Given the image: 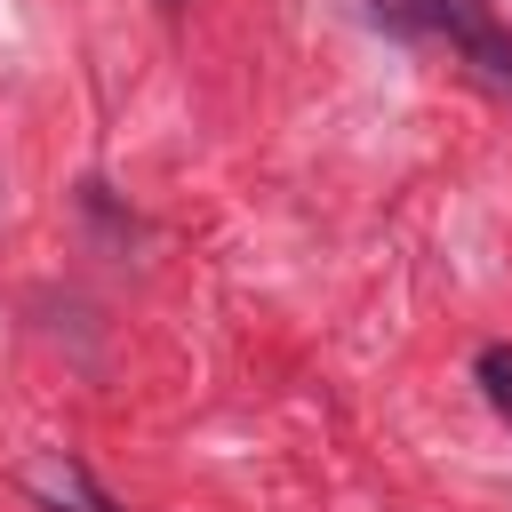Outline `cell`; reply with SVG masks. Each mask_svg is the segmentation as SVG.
<instances>
[{
    "mask_svg": "<svg viewBox=\"0 0 512 512\" xmlns=\"http://www.w3.org/2000/svg\"><path fill=\"white\" fill-rule=\"evenodd\" d=\"M424 16H432V24H440V32H448L496 88H512V40L496 32V16H488L480 0H424Z\"/></svg>",
    "mask_w": 512,
    "mask_h": 512,
    "instance_id": "1",
    "label": "cell"
},
{
    "mask_svg": "<svg viewBox=\"0 0 512 512\" xmlns=\"http://www.w3.org/2000/svg\"><path fill=\"white\" fill-rule=\"evenodd\" d=\"M32 488L48 496V512H112V496H104V488H96L72 456H48V464L32 472Z\"/></svg>",
    "mask_w": 512,
    "mask_h": 512,
    "instance_id": "2",
    "label": "cell"
},
{
    "mask_svg": "<svg viewBox=\"0 0 512 512\" xmlns=\"http://www.w3.org/2000/svg\"><path fill=\"white\" fill-rule=\"evenodd\" d=\"M480 376H488V400L512 416V352H504V344H488V352H480Z\"/></svg>",
    "mask_w": 512,
    "mask_h": 512,
    "instance_id": "3",
    "label": "cell"
}]
</instances>
